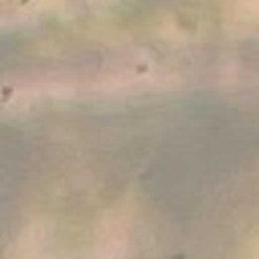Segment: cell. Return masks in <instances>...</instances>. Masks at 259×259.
Instances as JSON below:
<instances>
[{
  "label": "cell",
  "instance_id": "cell-1",
  "mask_svg": "<svg viewBox=\"0 0 259 259\" xmlns=\"http://www.w3.org/2000/svg\"><path fill=\"white\" fill-rule=\"evenodd\" d=\"M19 3H22V6H27V3H30V0H19Z\"/></svg>",
  "mask_w": 259,
  "mask_h": 259
}]
</instances>
